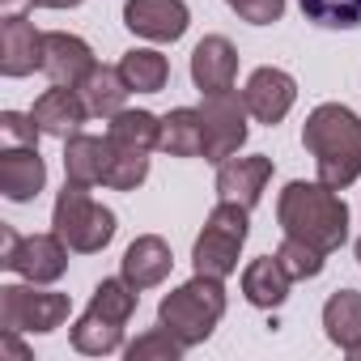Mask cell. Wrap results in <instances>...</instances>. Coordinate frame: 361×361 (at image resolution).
<instances>
[{
	"label": "cell",
	"instance_id": "1",
	"mask_svg": "<svg viewBox=\"0 0 361 361\" xmlns=\"http://www.w3.org/2000/svg\"><path fill=\"white\" fill-rule=\"evenodd\" d=\"M302 145L310 149L319 166V183H327L331 192H344L361 178V115L357 111L340 102L314 106L302 123Z\"/></svg>",
	"mask_w": 361,
	"mask_h": 361
},
{
	"label": "cell",
	"instance_id": "2",
	"mask_svg": "<svg viewBox=\"0 0 361 361\" xmlns=\"http://www.w3.org/2000/svg\"><path fill=\"white\" fill-rule=\"evenodd\" d=\"M276 221L289 238H302V243L319 247L323 255L340 251L348 238V204L327 183H306V178L285 183V192L276 200Z\"/></svg>",
	"mask_w": 361,
	"mask_h": 361
},
{
	"label": "cell",
	"instance_id": "3",
	"mask_svg": "<svg viewBox=\"0 0 361 361\" xmlns=\"http://www.w3.org/2000/svg\"><path fill=\"white\" fill-rule=\"evenodd\" d=\"M221 314H226V289L217 276H204V272H196L188 285L170 289L157 306V323L170 327L188 348L204 344L213 336V327L221 323Z\"/></svg>",
	"mask_w": 361,
	"mask_h": 361
},
{
	"label": "cell",
	"instance_id": "4",
	"mask_svg": "<svg viewBox=\"0 0 361 361\" xmlns=\"http://www.w3.org/2000/svg\"><path fill=\"white\" fill-rule=\"evenodd\" d=\"M51 226L77 255H94L115 238V213L102 209L90 196V188H81V183H64V192L56 196V209H51Z\"/></svg>",
	"mask_w": 361,
	"mask_h": 361
},
{
	"label": "cell",
	"instance_id": "5",
	"mask_svg": "<svg viewBox=\"0 0 361 361\" xmlns=\"http://www.w3.org/2000/svg\"><path fill=\"white\" fill-rule=\"evenodd\" d=\"M247 226H251V209L221 200L209 213V221H204V230H200V238L192 247L196 272L217 276V281H226L230 272H238V251L247 243Z\"/></svg>",
	"mask_w": 361,
	"mask_h": 361
},
{
	"label": "cell",
	"instance_id": "6",
	"mask_svg": "<svg viewBox=\"0 0 361 361\" xmlns=\"http://www.w3.org/2000/svg\"><path fill=\"white\" fill-rule=\"evenodd\" d=\"M5 234V255H0V264H5L9 272H18V276H26L30 285H51V281H60L64 276V268H68V243L51 230V234H13L9 226L0 230Z\"/></svg>",
	"mask_w": 361,
	"mask_h": 361
},
{
	"label": "cell",
	"instance_id": "7",
	"mask_svg": "<svg viewBox=\"0 0 361 361\" xmlns=\"http://www.w3.org/2000/svg\"><path fill=\"white\" fill-rule=\"evenodd\" d=\"M73 302L68 293H43L30 285L0 289V331H56L64 327Z\"/></svg>",
	"mask_w": 361,
	"mask_h": 361
},
{
	"label": "cell",
	"instance_id": "8",
	"mask_svg": "<svg viewBox=\"0 0 361 361\" xmlns=\"http://www.w3.org/2000/svg\"><path fill=\"white\" fill-rule=\"evenodd\" d=\"M247 102L230 90V94H204L200 102V128H204V161H226L247 145Z\"/></svg>",
	"mask_w": 361,
	"mask_h": 361
},
{
	"label": "cell",
	"instance_id": "9",
	"mask_svg": "<svg viewBox=\"0 0 361 361\" xmlns=\"http://www.w3.org/2000/svg\"><path fill=\"white\" fill-rule=\"evenodd\" d=\"M188 5L183 0H128L123 5V26L149 43H178L188 35Z\"/></svg>",
	"mask_w": 361,
	"mask_h": 361
},
{
	"label": "cell",
	"instance_id": "10",
	"mask_svg": "<svg viewBox=\"0 0 361 361\" xmlns=\"http://www.w3.org/2000/svg\"><path fill=\"white\" fill-rule=\"evenodd\" d=\"M43 43H47V35H39L30 18L5 13L0 18V73L30 77L35 68H43Z\"/></svg>",
	"mask_w": 361,
	"mask_h": 361
},
{
	"label": "cell",
	"instance_id": "11",
	"mask_svg": "<svg viewBox=\"0 0 361 361\" xmlns=\"http://www.w3.org/2000/svg\"><path fill=\"white\" fill-rule=\"evenodd\" d=\"M293 98H298V81L285 68H255L247 90H243V102H247L251 119H259L268 128L281 123L293 111Z\"/></svg>",
	"mask_w": 361,
	"mask_h": 361
},
{
	"label": "cell",
	"instance_id": "12",
	"mask_svg": "<svg viewBox=\"0 0 361 361\" xmlns=\"http://www.w3.org/2000/svg\"><path fill=\"white\" fill-rule=\"evenodd\" d=\"M272 178V157L264 153H251V157H226L217 166V196L230 200V204H243V209H255L264 188Z\"/></svg>",
	"mask_w": 361,
	"mask_h": 361
},
{
	"label": "cell",
	"instance_id": "13",
	"mask_svg": "<svg viewBox=\"0 0 361 361\" xmlns=\"http://www.w3.org/2000/svg\"><path fill=\"white\" fill-rule=\"evenodd\" d=\"M238 77V51L226 35H209L192 51V81L200 94H230Z\"/></svg>",
	"mask_w": 361,
	"mask_h": 361
},
{
	"label": "cell",
	"instance_id": "14",
	"mask_svg": "<svg viewBox=\"0 0 361 361\" xmlns=\"http://www.w3.org/2000/svg\"><path fill=\"white\" fill-rule=\"evenodd\" d=\"M47 183V166L39 157V145H9L0 153V192L13 204H26L43 192Z\"/></svg>",
	"mask_w": 361,
	"mask_h": 361
},
{
	"label": "cell",
	"instance_id": "15",
	"mask_svg": "<svg viewBox=\"0 0 361 361\" xmlns=\"http://www.w3.org/2000/svg\"><path fill=\"white\" fill-rule=\"evenodd\" d=\"M94 51L85 39L77 35H64V30H51L47 43H43V73L51 77V85H81L90 73H94Z\"/></svg>",
	"mask_w": 361,
	"mask_h": 361
},
{
	"label": "cell",
	"instance_id": "16",
	"mask_svg": "<svg viewBox=\"0 0 361 361\" xmlns=\"http://www.w3.org/2000/svg\"><path fill=\"white\" fill-rule=\"evenodd\" d=\"M35 123H39V132L43 136H56V140H68V136H77L81 132V123L90 119V106H85V98H81V90H73V85H51L39 102H35Z\"/></svg>",
	"mask_w": 361,
	"mask_h": 361
},
{
	"label": "cell",
	"instance_id": "17",
	"mask_svg": "<svg viewBox=\"0 0 361 361\" xmlns=\"http://www.w3.org/2000/svg\"><path fill=\"white\" fill-rule=\"evenodd\" d=\"M111 153H115V145L106 136H85V132L68 136L64 140V174H68V183H81V188L106 183Z\"/></svg>",
	"mask_w": 361,
	"mask_h": 361
},
{
	"label": "cell",
	"instance_id": "18",
	"mask_svg": "<svg viewBox=\"0 0 361 361\" xmlns=\"http://www.w3.org/2000/svg\"><path fill=\"white\" fill-rule=\"evenodd\" d=\"M174 268V255L166 247V238L157 234H140L128 251H123V281H132L136 289H153L170 276Z\"/></svg>",
	"mask_w": 361,
	"mask_h": 361
},
{
	"label": "cell",
	"instance_id": "19",
	"mask_svg": "<svg viewBox=\"0 0 361 361\" xmlns=\"http://www.w3.org/2000/svg\"><path fill=\"white\" fill-rule=\"evenodd\" d=\"M289 285H293V276L285 272V264H281L276 255L251 259L247 272H243V293H247V302L259 306V310H276V306H285Z\"/></svg>",
	"mask_w": 361,
	"mask_h": 361
},
{
	"label": "cell",
	"instance_id": "20",
	"mask_svg": "<svg viewBox=\"0 0 361 361\" xmlns=\"http://www.w3.org/2000/svg\"><path fill=\"white\" fill-rule=\"evenodd\" d=\"M323 327H327V340L353 357L361 348V293L357 289H336L323 306Z\"/></svg>",
	"mask_w": 361,
	"mask_h": 361
},
{
	"label": "cell",
	"instance_id": "21",
	"mask_svg": "<svg viewBox=\"0 0 361 361\" xmlns=\"http://www.w3.org/2000/svg\"><path fill=\"white\" fill-rule=\"evenodd\" d=\"M77 90H81L90 115H98V119H115V115L123 111L128 94H132V85L123 81L119 64H115V68H111V64H94V73H90Z\"/></svg>",
	"mask_w": 361,
	"mask_h": 361
},
{
	"label": "cell",
	"instance_id": "22",
	"mask_svg": "<svg viewBox=\"0 0 361 361\" xmlns=\"http://www.w3.org/2000/svg\"><path fill=\"white\" fill-rule=\"evenodd\" d=\"M170 157H200L204 153V128H200V106H174L161 115V145Z\"/></svg>",
	"mask_w": 361,
	"mask_h": 361
},
{
	"label": "cell",
	"instance_id": "23",
	"mask_svg": "<svg viewBox=\"0 0 361 361\" xmlns=\"http://www.w3.org/2000/svg\"><path fill=\"white\" fill-rule=\"evenodd\" d=\"M119 73H123V81H128L136 94H157V90H166V81H170V64H166V56H161V51H149V47H132V51H123Z\"/></svg>",
	"mask_w": 361,
	"mask_h": 361
},
{
	"label": "cell",
	"instance_id": "24",
	"mask_svg": "<svg viewBox=\"0 0 361 361\" xmlns=\"http://www.w3.org/2000/svg\"><path fill=\"white\" fill-rule=\"evenodd\" d=\"M106 136H111V145H123V149H157L161 145V119L153 115V111H119L115 119H111V128H106Z\"/></svg>",
	"mask_w": 361,
	"mask_h": 361
},
{
	"label": "cell",
	"instance_id": "25",
	"mask_svg": "<svg viewBox=\"0 0 361 361\" xmlns=\"http://www.w3.org/2000/svg\"><path fill=\"white\" fill-rule=\"evenodd\" d=\"M123 344V323H111L94 310H85L77 323H73V348L85 353V357H106Z\"/></svg>",
	"mask_w": 361,
	"mask_h": 361
},
{
	"label": "cell",
	"instance_id": "26",
	"mask_svg": "<svg viewBox=\"0 0 361 361\" xmlns=\"http://www.w3.org/2000/svg\"><path fill=\"white\" fill-rule=\"evenodd\" d=\"M136 302H140V289L132 281H123V276H111V281H102L94 289L90 310L102 314V319H111V323H128L136 314Z\"/></svg>",
	"mask_w": 361,
	"mask_h": 361
},
{
	"label": "cell",
	"instance_id": "27",
	"mask_svg": "<svg viewBox=\"0 0 361 361\" xmlns=\"http://www.w3.org/2000/svg\"><path fill=\"white\" fill-rule=\"evenodd\" d=\"M106 140H111V136H106ZM145 178H149V153H145V149H123V145H115L111 166H106V188H115V192H136Z\"/></svg>",
	"mask_w": 361,
	"mask_h": 361
},
{
	"label": "cell",
	"instance_id": "28",
	"mask_svg": "<svg viewBox=\"0 0 361 361\" xmlns=\"http://www.w3.org/2000/svg\"><path fill=\"white\" fill-rule=\"evenodd\" d=\"M306 22L323 30H357L361 26V0H298Z\"/></svg>",
	"mask_w": 361,
	"mask_h": 361
},
{
	"label": "cell",
	"instance_id": "29",
	"mask_svg": "<svg viewBox=\"0 0 361 361\" xmlns=\"http://www.w3.org/2000/svg\"><path fill=\"white\" fill-rule=\"evenodd\" d=\"M183 353H188V344L178 340L170 327H161V323L128 344V361H178Z\"/></svg>",
	"mask_w": 361,
	"mask_h": 361
},
{
	"label": "cell",
	"instance_id": "30",
	"mask_svg": "<svg viewBox=\"0 0 361 361\" xmlns=\"http://www.w3.org/2000/svg\"><path fill=\"white\" fill-rule=\"evenodd\" d=\"M276 259L285 264V272H289L293 281H314V276L323 272V251L310 247V243H302V238H289V234H285V243L276 247Z\"/></svg>",
	"mask_w": 361,
	"mask_h": 361
},
{
	"label": "cell",
	"instance_id": "31",
	"mask_svg": "<svg viewBox=\"0 0 361 361\" xmlns=\"http://www.w3.org/2000/svg\"><path fill=\"white\" fill-rule=\"evenodd\" d=\"M226 5H230L243 22H251V26H272V22H281V13H285V0H226Z\"/></svg>",
	"mask_w": 361,
	"mask_h": 361
},
{
	"label": "cell",
	"instance_id": "32",
	"mask_svg": "<svg viewBox=\"0 0 361 361\" xmlns=\"http://www.w3.org/2000/svg\"><path fill=\"white\" fill-rule=\"evenodd\" d=\"M0 132H5L13 145H39V123L35 115H18V111H0Z\"/></svg>",
	"mask_w": 361,
	"mask_h": 361
},
{
	"label": "cell",
	"instance_id": "33",
	"mask_svg": "<svg viewBox=\"0 0 361 361\" xmlns=\"http://www.w3.org/2000/svg\"><path fill=\"white\" fill-rule=\"evenodd\" d=\"M35 9H77L81 0H30Z\"/></svg>",
	"mask_w": 361,
	"mask_h": 361
},
{
	"label": "cell",
	"instance_id": "34",
	"mask_svg": "<svg viewBox=\"0 0 361 361\" xmlns=\"http://www.w3.org/2000/svg\"><path fill=\"white\" fill-rule=\"evenodd\" d=\"M0 5H5V9H9V13H18V9H22V5H30V0H0Z\"/></svg>",
	"mask_w": 361,
	"mask_h": 361
},
{
	"label": "cell",
	"instance_id": "35",
	"mask_svg": "<svg viewBox=\"0 0 361 361\" xmlns=\"http://www.w3.org/2000/svg\"><path fill=\"white\" fill-rule=\"evenodd\" d=\"M357 264H361V243H357Z\"/></svg>",
	"mask_w": 361,
	"mask_h": 361
}]
</instances>
